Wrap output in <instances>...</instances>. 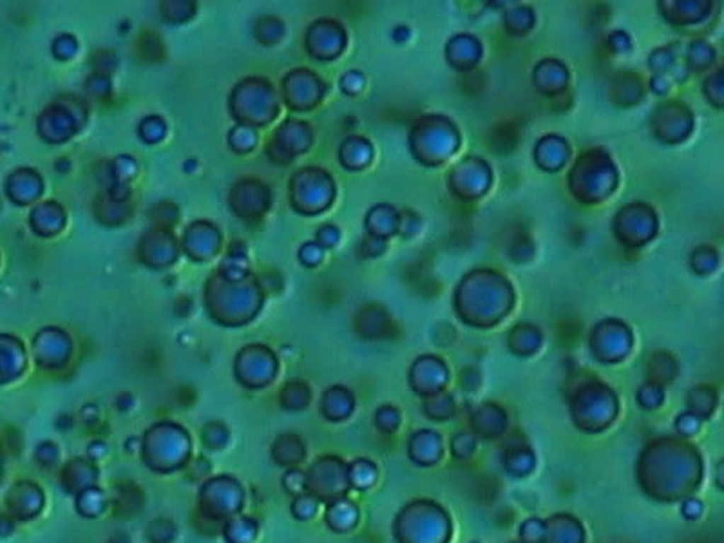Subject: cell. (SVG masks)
<instances>
[{"label": "cell", "instance_id": "6da1fadb", "mask_svg": "<svg viewBox=\"0 0 724 543\" xmlns=\"http://www.w3.org/2000/svg\"><path fill=\"white\" fill-rule=\"evenodd\" d=\"M42 491L35 484H15L8 494V507L18 518H31L42 507Z\"/></svg>", "mask_w": 724, "mask_h": 543}, {"label": "cell", "instance_id": "7a4b0ae2", "mask_svg": "<svg viewBox=\"0 0 724 543\" xmlns=\"http://www.w3.org/2000/svg\"><path fill=\"white\" fill-rule=\"evenodd\" d=\"M103 509H105V496H103L102 491L94 489V487H87V489L80 493L78 510L84 516H98Z\"/></svg>", "mask_w": 724, "mask_h": 543}, {"label": "cell", "instance_id": "3957f363", "mask_svg": "<svg viewBox=\"0 0 724 543\" xmlns=\"http://www.w3.org/2000/svg\"><path fill=\"white\" fill-rule=\"evenodd\" d=\"M248 522L250 520L246 518L230 520L229 529L225 531V536L229 535V539L232 543H248L250 539H252V536L255 535V525L254 523H250V525L246 527Z\"/></svg>", "mask_w": 724, "mask_h": 543}, {"label": "cell", "instance_id": "277c9868", "mask_svg": "<svg viewBox=\"0 0 724 543\" xmlns=\"http://www.w3.org/2000/svg\"><path fill=\"white\" fill-rule=\"evenodd\" d=\"M348 510L350 513H355L350 503H335L333 509L330 510V522H332V525L337 527V531H346V529L352 525V523L346 520V516H344L348 515Z\"/></svg>", "mask_w": 724, "mask_h": 543}, {"label": "cell", "instance_id": "5b68a950", "mask_svg": "<svg viewBox=\"0 0 724 543\" xmlns=\"http://www.w3.org/2000/svg\"><path fill=\"white\" fill-rule=\"evenodd\" d=\"M149 532H151L152 543H160L161 535H163L165 543H171L172 538H174V532H176V529H174V525H172L171 522H163V529H160V527H158V522H156V523H152L151 529H149Z\"/></svg>", "mask_w": 724, "mask_h": 543}, {"label": "cell", "instance_id": "8992f818", "mask_svg": "<svg viewBox=\"0 0 724 543\" xmlns=\"http://www.w3.org/2000/svg\"><path fill=\"white\" fill-rule=\"evenodd\" d=\"M57 457H58L57 445L51 444V442H44V444H40L37 447V460L40 462V464H44V466L54 464Z\"/></svg>", "mask_w": 724, "mask_h": 543}, {"label": "cell", "instance_id": "52a82bcc", "mask_svg": "<svg viewBox=\"0 0 724 543\" xmlns=\"http://www.w3.org/2000/svg\"><path fill=\"white\" fill-rule=\"evenodd\" d=\"M294 513L299 518H310L316 513V503L311 498H297L294 503Z\"/></svg>", "mask_w": 724, "mask_h": 543}, {"label": "cell", "instance_id": "ba28073f", "mask_svg": "<svg viewBox=\"0 0 724 543\" xmlns=\"http://www.w3.org/2000/svg\"><path fill=\"white\" fill-rule=\"evenodd\" d=\"M13 532V522L8 518V516H0V538L11 535Z\"/></svg>", "mask_w": 724, "mask_h": 543}, {"label": "cell", "instance_id": "9c48e42d", "mask_svg": "<svg viewBox=\"0 0 724 543\" xmlns=\"http://www.w3.org/2000/svg\"><path fill=\"white\" fill-rule=\"evenodd\" d=\"M292 476H297L299 478V484H303V482H301V480H303V476H301V474H299L297 471H290V473L287 474V478H285V480H290ZM285 484H287V486H288V489L297 491V487H295V486H297V484H295V482H285Z\"/></svg>", "mask_w": 724, "mask_h": 543}, {"label": "cell", "instance_id": "30bf717a", "mask_svg": "<svg viewBox=\"0 0 724 543\" xmlns=\"http://www.w3.org/2000/svg\"><path fill=\"white\" fill-rule=\"evenodd\" d=\"M93 451H96V457L94 458L103 457V453H105V445H103L102 442H94V444L89 447V453H93Z\"/></svg>", "mask_w": 724, "mask_h": 543}]
</instances>
